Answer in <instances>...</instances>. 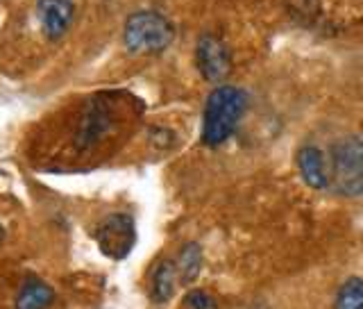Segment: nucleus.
<instances>
[{"label":"nucleus","instance_id":"4","mask_svg":"<svg viewBox=\"0 0 363 309\" xmlns=\"http://www.w3.org/2000/svg\"><path fill=\"white\" fill-rule=\"evenodd\" d=\"M94 237H96L100 250L107 257H111V259L128 257L136 244L134 219L128 214H111L98 223Z\"/></svg>","mask_w":363,"mask_h":309},{"label":"nucleus","instance_id":"9","mask_svg":"<svg viewBox=\"0 0 363 309\" xmlns=\"http://www.w3.org/2000/svg\"><path fill=\"white\" fill-rule=\"evenodd\" d=\"M177 264L170 259L159 261L157 269L152 271V280H150V296L157 305H164L173 298L175 293V284H177Z\"/></svg>","mask_w":363,"mask_h":309},{"label":"nucleus","instance_id":"8","mask_svg":"<svg viewBox=\"0 0 363 309\" xmlns=\"http://www.w3.org/2000/svg\"><path fill=\"white\" fill-rule=\"evenodd\" d=\"M109 128V114L105 109V105H89L79 119V128H77V146L79 148H89L94 146L102 134Z\"/></svg>","mask_w":363,"mask_h":309},{"label":"nucleus","instance_id":"13","mask_svg":"<svg viewBox=\"0 0 363 309\" xmlns=\"http://www.w3.org/2000/svg\"><path fill=\"white\" fill-rule=\"evenodd\" d=\"M186 305L191 309H218V303H216L207 291H191L186 296Z\"/></svg>","mask_w":363,"mask_h":309},{"label":"nucleus","instance_id":"10","mask_svg":"<svg viewBox=\"0 0 363 309\" xmlns=\"http://www.w3.org/2000/svg\"><path fill=\"white\" fill-rule=\"evenodd\" d=\"M55 300V291L39 278H28L16 296L14 309H48Z\"/></svg>","mask_w":363,"mask_h":309},{"label":"nucleus","instance_id":"6","mask_svg":"<svg viewBox=\"0 0 363 309\" xmlns=\"http://www.w3.org/2000/svg\"><path fill=\"white\" fill-rule=\"evenodd\" d=\"M37 16L43 37L60 41L75 21V5L71 0H37Z\"/></svg>","mask_w":363,"mask_h":309},{"label":"nucleus","instance_id":"12","mask_svg":"<svg viewBox=\"0 0 363 309\" xmlns=\"http://www.w3.org/2000/svg\"><path fill=\"white\" fill-rule=\"evenodd\" d=\"M363 307V280L350 278L343 287L338 289L334 309H361Z\"/></svg>","mask_w":363,"mask_h":309},{"label":"nucleus","instance_id":"3","mask_svg":"<svg viewBox=\"0 0 363 309\" xmlns=\"http://www.w3.org/2000/svg\"><path fill=\"white\" fill-rule=\"evenodd\" d=\"M175 39V28L159 11H136L123 28V43L132 55L164 53Z\"/></svg>","mask_w":363,"mask_h":309},{"label":"nucleus","instance_id":"14","mask_svg":"<svg viewBox=\"0 0 363 309\" xmlns=\"http://www.w3.org/2000/svg\"><path fill=\"white\" fill-rule=\"evenodd\" d=\"M3 242H5V225L0 223V244H3Z\"/></svg>","mask_w":363,"mask_h":309},{"label":"nucleus","instance_id":"11","mask_svg":"<svg viewBox=\"0 0 363 309\" xmlns=\"http://www.w3.org/2000/svg\"><path fill=\"white\" fill-rule=\"evenodd\" d=\"M175 264H177V276H179L182 284L196 282L200 271H202V248L196 242L186 244L184 248H182V253H179Z\"/></svg>","mask_w":363,"mask_h":309},{"label":"nucleus","instance_id":"2","mask_svg":"<svg viewBox=\"0 0 363 309\" xmlns=\"http://www.w3.org/2000/svg\"><path fill=\"white\" fill-rule=\"evenodd\" d=\"M329 187L340 196L363 198V136H345L332 146Z\"/></svg>","mask_w":363,"mask_h":309},{"label":"nucleus","instance_id":"15","mask_svg":"<svg viewBox=\"0 0 363 309\" xmlns=\"http://www.w3.org/2000/svg\"><path fill=\"white\" fill-rule=\"evenodd\" d=\"M361 309H363V307H361Z\"/></svg>","mask_w":363,"mask_h":309},{"label":"nucleus","instance_id":"1","mask_svg":"<svg viewBox=\"0 0 363 309\" xmlns=\"http://www.w3.org/2000/svg\"><path fill=\"white\" fill-rule=\"evenodd\" d=\"M247 109V94L238 87L218 85L207 96L202 112V143L216 148L234 134Z\"/></svg>","mask_w":363,"mask_h":309},{"label":"nucleus","instance_id":"7","mask_svg":"<svg viewBox=\"0 0 363 309\" xmlns=\"http://www.w3.org/2000/svg\"><path fill=\"white\" fill-rule=\"evenodd\" d=\"M300 168L302 180L309 185L311 189H327L329 187V164L323 155L320 148L315 146H302L295 157Z\"/></svg>","mask_w":363,"mask_h":309},{"label":"nucleus","instance_id":"5","mask_svg":"<svg viewBox=\"0 0 363 309\" xmlns=\"http://www.w3.org/2000/svg\"><path fill=\"white\" fill-rule=\"evenodd\" d=\"M196 66L207 82L223 85L232 73L230 48H227L216 34H211V32L202 34L196 43Z\"/></svg>","mask_w":363,"mask_h":309}]
</instances>
